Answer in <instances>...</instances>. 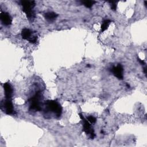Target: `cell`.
Instances as JSON below:
<instances>
[{"instance_id":"obj_1","label":"cell","mask_w":147,"mask_h":147,"mask_svg":"<svg viewBox=\"0 0 147 147\" xmlns=\"http://www.w3.org/2000/svg\"><path fill=\"white\" fill-rule=\"evenodd\" d=\"M21 3L22 6V10L25 13L27 18L29 20H33L34 18L33 8L35 5V2L33 1H22Z\"/></svg>"},{"instance_id":"obj_2","label":"cell","mask_w":147,"mask_h":147,"mask_svg":"<svg viewBox=\"0 0 147 147\" xmlns=\"http://www.w3.org/2000/svg\"><path fill=\"white\" fill-rule=\"evenodd\" d=\"M45 107L48 111L54 113L57 117H59L61 114L62 107L56 100H48L45 103Z\"/></svg>"},{"instance_id":"obj_3","label":"cell","mask_w":147,"mask_h":147,"mask_svg":"<svg viewBox=\"0 0 147 147\" xmlns=\"http://www.w3.org/2000/svg\"><path fill=\"white\" fill-rule=\"evenodd\" d=\"M41 98V94L39 92H37L33 97H32L29 100V109L30 110L38 111L41 110V107L40 105V99Z\"/></svg>"},{"instance_id":"obj_4","label":"cell","mask_w":147,"mask_h":147,"mask_svg":"<svg viewBox=\"0 0 147 147\" xmlns=\"http://www.w3.org/2000/svg\"><path fill=\"white\" fill-rule=\"evenodd\" d=\"M79 115L80 117V118L82 119V121L83 122V131L87 134H88L90 137V138H94V137H95V133H94V129L92 127V126L91 125L90 123L88 121V120L85 118L83 115H82V114L79 113Z\"/></svg>"},{"instance_id":"obj_5","label":"cell","mask_w":147,"mask_h":147,"mask_svg":"<svg viewBox=\"0 0 147 147\" xmlns=\"http://www.w3.org/2000/svg\"><path fill=\"white\" fill-rule=\"evenodd\" d=\"M1 108L4 111V112H5L6 114L9 115L13 114L14 112L13 103L11 99L6 98L5 100H4L2 103Z\"/></svg>"},{"instance_id":"obj_6","label":"cell","mask_w":147,"mask_h":147,"mask_svg":"<svg viewBox=\"0 0 147 147\" xmlns=\"http://www.w3.org/2000/svg\"><path fill=\"white\" fill-rule=\"evenodd\" d=\"M110 71L118 79H123V69L121 64H118V65L116 66H113L110 69Z\"/></svg>"},{"instance_id":"obj_7","label":"cell","mask_w":147,"mask_h":147,"mask_svg":"<svg viewBox=\"0 0 147 147\" xmlns=\"http://www.w3.org/2000/svg\"><path fill=\"white\" fill-rule=\"evenodd\" d=\"M1 20L2 23L6 26L9 25L11 24L12 19L10 15L6 12H1Z\"/></svg>"},{"instance_id":"obj_8","label":"cell","mask_w":147,"mask_h":147,"mask_svg":"<svg viewBox=\"0 0 147 147\" xmlns=\"http://www.w3.org/2000/svg\"><path fill=\"white\" fill-rule=\"evenodd\" d=\"M3 89L5 91V95L6 99H11L13 95V88L11 84L6 82L3 84Z\"/></svg>"},{"instance_id":"obj_9","label":"cell","mask_w":147,"mask_h":147,"mask_svg":"<svg viewBox=\"0 0 147 147\" xmlns=\"http://www.w3.org/2000/svg\"><path fill=\"white\" fill-rule=\"evenodd\" d=\"M32 32L29 29L24 28V29H22L21 32V36L22 38L25 40H27L28 41H29L30 38H32L33 37V36L32 37Z\"/></svg>"},{"instance_id":"obj_10","label":"cell","mask_w":147,"mask_h":147,"mask_svg":"<svg viewBox=\"0 0 147 147\" xmlns=\"http://www.w3.org/2000/svg\"><path fill=\"white\" fill-rule=\"evenodd\" d=\"M57 17V14L54 12H48L45 13L44 17L48 21H53Z\"/></svg>"},{"instance_id":"obj_11","label":"cell","mask_w":147,"mask_h":147,"mask_svg":"<svg viewBox=\"0 0 147 147\" xmlns=\"http://www.w3.org/2000/svg\"><path fill=\"white\" fill-rule=\"evenodd\" d=\"M111 22V21L110 20H105L102 22V25H101V27H100L101 31L104 32L105 30H106L108 28Z\"/></svg>"},{"instance_id":"obj_12","label":"cell","mask_w":147,"mask_h":147,"mask_svg":"<svg viewBox=\"0 0 147 147\" xmlns=\"http://www.w3.org/2000/svg\"><path fill=\"white\" fill-rule=\"evenodd\" d=\"M82 3L86 7L88 8H90L92 6V5L96 3L95 1H82Z\"/></svg>"},{"instance_id":"obj_13","label":"cell","mask_w":147,"mask_h":147,"mask_svg":"<svg viewBox=\"0 0 147 147\" xmlns=\"http://www.w3.org/2000/svg\"><path fill=\"white\" fill-rule=\"evenodd\" d=\"M87 120H88V121L90 122V123H95V122H96V118L94 117H93V116H92V115H90V116H88V117H87V118H86Z\"/></svg>"},{"instance_id":"obj_14","label":"cell","mask_w":147,"mask_h":147,"mask_svg":"<svg viewBox=\"0 0 147 147\" xmlns=\"http://www.w3.org/2000/svg\"><path fill=\"white\" fill-rule=\"evenodd\" d=\"M111 3V8L113 10H115L117 8V2L116 1H110Z\"/></svg>"},{"instance_id":"obj_15","label":"cell","mask_w":147,"mask_h":147,"mask_svg":"<svg viewBox=\"0 0 147 147\" xmlns=\"http://www.w3.org/2000/svg\"><path fill=\"white\" fill-rule=\"evenodd\" d=\"M138 60L139 61V62L140 63V64H141L142 65H144L145 63V62L142 60H141V59H139V58H138Z\"/></svg>"},{"instance_id":"obj_16","label":"cell","mask_w":147,"mask_h":147,"mask_svg":"<svg viewBox=\"0 0 147 147\" xmlns=\"http://www.w3.org/2000/svg\"><path fill=\"white\" fill-rule=\"evenodd\" d=\"M146 67H145L144 68V73H145V74H146Z\"/></svg>"}]
</instances>
